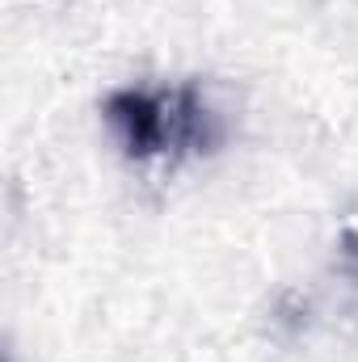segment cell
Returning a JSON list of instances; mask_svg holds the SVG:
<instances>
[{"instance_id": "6da1fadb", "label": "cell", "mask_w": 358, "mask_h": 362, "mask_svg": "<svg viewBox=\"0 0 358 362\" xmlns=\"http://www.w3.org/2000/svg\"><path fill=\"white\" fill-rule=\"evenodd\" d=\"M101 114L131 160H156L169 152H211L219 144V122L202 105L194 85L173 93L118 89L105 97Z\"/></svg>"}]
</instances>
